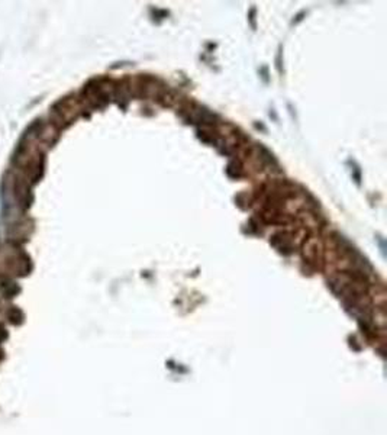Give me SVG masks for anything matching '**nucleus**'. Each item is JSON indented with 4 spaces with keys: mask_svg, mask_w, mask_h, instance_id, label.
I'll return each instance as SVG.
<instances>
[]
</instances>
